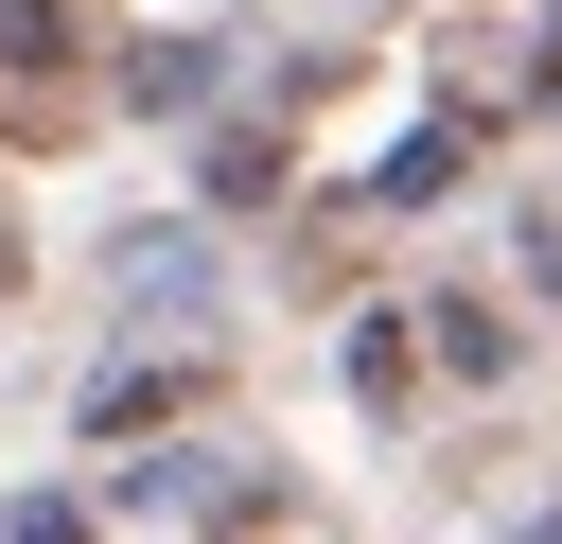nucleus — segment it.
<instances>
[{"label":"nucleus","instance_id":"nucleus-1","mask_svg":"<svg viewBox=\"0 0 562 544\" xmlns=\"http://www.w3.org/2000/svg\"><path fill=\"white\" fill-rule=\"evenodd\" d=\"M88 105V53H70V18L53 0H0V140H53Z\"/></svg>","mask_w":562,"mask_h":544},{"label":"nucleus","instance_id":"nucleus-2","mask_svg":"<svg viewBox=\"0 0 562 544\" xmlns=\"http://www.w3.org/2000/svg\"><path fill=\"white\" fill-rule=\"evenodd\" d=\"M457 175H474V123H422V140H404L369 193H386V211H422V193H457Z\"/></svg>","mask_w":562,"mask_h":544},{"label":"nucleus","instance_id":"nucleus-3","mask_svg":"<svg viewBox=\"0 0 562 544\" xmlns=\"http://www.w3.org/2000/svg\"><path fill=\"white\" fill-rule=\"evenodd\" d=\"M0 544H88V509H18V526H0Z\"/></svg>","mask_w":562,"mask_h":544},{"label":"nucleus","instance_id":"nucleus-4","mask_svg":"<svg viewBox=\"0 0 562 544\" xmlns=\"http://www.w3.org/2000/svg\"><path fill=\"white\" fill-rule=\"evenodd\" d=\"M527 281H544V298H562V228H527Z\"/></svg>","mask_w":562,"mask_h":544},{"label":"nucleus","instance_id":"nucleus-5","mask_svg":"<svg viewBox=\"0 0 562 544\" xmlns=\"http://www.w3.org/2000/svg\"><path fill=\"white\" fill-rule=\"evenodd\" d=\"M527 544H562V526H527Z\"/></svg>","mask_w":562,"mask_h":544}]
</instances>
